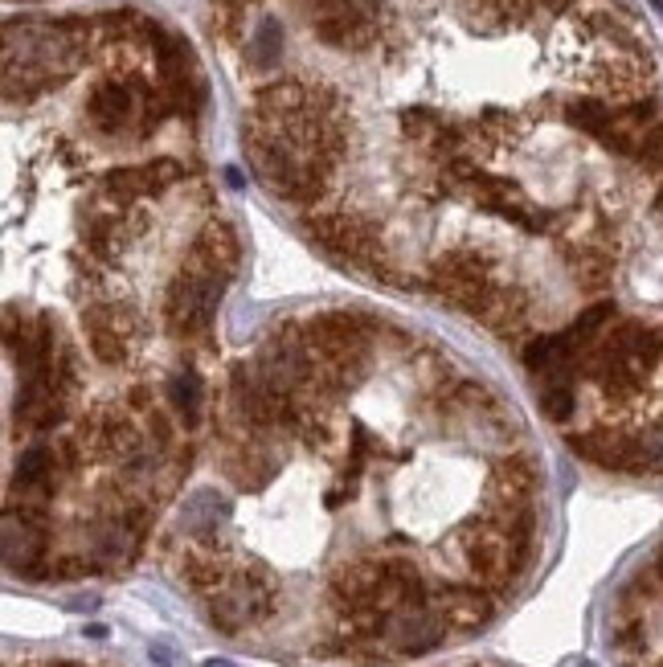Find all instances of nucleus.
<instances>
[{
    "mask_svg": "<svg viewBox=\"0 0 663 667\" xmlns=\"http://www.w3.org/2000/svg\"><path fill=\"white\" fill-rule=\"evenodd\" d=\"M307 230H312L332 254L348 258L352 266H369V271H385L381 258V242L377 234L365 226L361 217H344V213H324V217H307Z\"/></svg>",
    "mask_w": 663,
    "mask_h": 667,
    "instance_id": "nucleus-5",
    "label": "nucleus"
},
{
    "mask_svg": "<svg viewBox=\"0 0 663 667\" xmlns=\"http://www.w3.org/2000/svg\"><path fill=\"white\" fill-rule=\"evenodd\" d=\"M639 156H643V164H651V168H663V123H655L647 136H643V144H639Z\"/></svg>",
    "mask_w": 663,
    "mask_h": 667,
    "instance_id": "nucleus-25",
    "label": "nucleus"
},
{
    "mask_svg": "<svg viewBox=\"0 0 663 667\" xmlns=\"http://www.w3.org/2000/svg\"><path fill=\"white\" fill-rule=\"evenodd\" d=\"M312 29L332 50H365L377 37V13L369 0H316Z\"/></svg>",
    "mask_w": 663,
    "mask_h": 667,
    "instance_id": "nucleus-4",
    "label": "nucleus"
},
{
    "mask_svg": "<svg viewBox=\"0 0 663 667\" xmlns=\"http://www.w3.org/2000/svg\"><path fill=\"white\" fill-rule=\"evenodd\" d=\"M610 320H614V303H610V299H602V303L586 307V311H582V316H578V320H573V324H569L565 340L573 344V352H586L590 344H598V340L606 336Z\"/></svg>",
    "mask_w": 663,
    "mask_h": 667,
    "instance_id": "nucleus-16",
    "label": "nucleus"
},
{
    "mask_svg": "<svg viewBox=\"0 0 663 667\" xmlns=\"http://www.w3.org/2000/svg\"><path fill=\"white\" fill-rule=\"evenodd\" d=\"M271 610V586L262 582V577H234L230 586H221L217 594H213V602H209V618H213V627L217 631H226V635H234V631H242L246 622H254V618H262Z\"/></svg>",
    "mask_w": 663,
    "mask_h": 667,
    "instance_id": "nucleus-7",
    "label": "nucleus"
},
{
    "mask_svg": "<svg viewBox=\"0 0 663 667\" xmlns=\"http://www.w3.org/2000/svg\"><path fill=\"white\" fill-rule=\"evenodd\" d=\"M189 258L213 266V271H221V275H234L238 271V234L226 226V221H209V226L197 234Z\"/></svg>",
    "mask_w": 663,
    "mask_h": 667,
    "instance_id": "nucleus-12",
    "label": "nucleus"
},
{
    "mask_svg": "<svg viewBox=\"0 0 663 667\" xmlns=\"http://www.w3.org/2000/svg\"><path fill=\"white\" fill-rule=\"evenodd\" d=\"M659 577H663V557H659Z\"/></svg>",
    "mask_w": 663,
    "mask_h": 667,
    "instance_id": "nucleus-29",
    "label": "nucleus"
},
{
    "mask_svg": "<svg viewBox=\"0 0 663 667\" xmlns=\"http://www.w3.org/2000/svg\"><path fill=\"white\" fill-rule=\"evenodd\" d=\"M168 393H172L176 414H181V418L193 426V422L201 418V377H197L193 369L176 373V377H172V385H168Z\"/></svg>",
    "mask_w": 663,
    "mask_h": 667,
    "instance_id": "nucleus-20",
    "label": "nucleus"
},
{
    "mask_svg": "<svg viewBox=\"0 0 663 667\" xmlns=\"http://www.w3.org/2000/svg\"><path fill=\"white\" fill-rule=\"evenodd\" d=\"M537 406H541L545 418L565 422L573 410H578V397H573V385H545L541 397H537Z\"/></svg>",
    "mask_w": 663,
    "mask_h": 667,
    "instance_id": "nucleus-21",
    "label": "nucleus"
},
{
    "mask_svg": "<svg viewBox=\"0 0 663 667\" xmlns=\"http://www.w3.org/2000/svg\"><path fill=\"white\" fill-rule=\"evenodd\" d=\"M565 258H569V271H573V279H578L586 291H594V287H606V279H610V254H606V250L578 246V250H569Z\"/></svg>",
    "mask_w": 663,
    "mask_h": 667,
    "instance_id": "nucleus-17",
    "label": "nucleus"
},
{
    "mask_svg": "<svg viewBox=\"0 0 663 667\" xmlns=\"http://www.w3.org/2000/svg\"><path fill=\"white\" fill-rule=\"evenodd\" d=\"M246 156L254 160L262 181L271 185V193H279L287 201H299V205L324 197L328 176L336 168V164H328V160H320L312 152H303L299 144L283 140L279 131H271L267 123H258V119L246 127Z\"/></svg>",
    "mask_w": 663,
    "mask_h": 667,
    "instance_id": "nucleus-1",
    "label": "nucleus"
},
{
    "mask_svg": "<svg viewBox=\"0 0 663 667\" xmlns=\"http://www.w3.org/2000/svg\"><path fill=\"white\" fill-rule=\"evenodd\" d=\"M86 111H91V123L99 131L115 136V131H123L131 119H144V95H136L127 82H103L91 91Z\"/></svg>",
    "mask_w": 663,
    "mask_h": 667,
    "instance_id": "nucleus-10",
    "label": "nucleus"
},
{
    "mask_svg": "<svg viewBox=\"0 0 663 667\" xmlns=\"http://www.w3.org/2000/svg\"><path fill=\"white\" fill-rule=\"evenodd\" d=\"M569 451L590 459L594 467L606 471H651V455L643 451L639 434H618V430H586V434H569Z\"/></svg>",
    "mask_w": 663,
    "mask_h": 667,
    "instance_id": "nucleus-8",
    "label": "nucleus"
},
{
    "mask_svg": "<svg viewBox=\"0 0 663 667\" xmlns=\"http://www.w3.org/2000/svg\"><path fill=\"white\" fill-rule=\"evenodd\" d=\"M209 667H230V663H209Z\"/></svg>",
    "mask_w": 663,
    "mask_h": 667,
    "instance_id": "nucleus-27",
    "label": "nucleus"
},
{
    "mask_svg": "<svg viewBox=\"0 0 663 667\" xmlns=\"http://www.w3.org/2000/svg\"><path fill=\"white\" fill-rule=\"evenodd\" d=\"M430 287L447 303L471 311V316L479 320V311L492 303V295L500 287L496 283V258L488 250H471V246L451 250L430 266Z\"/></svg>",
    "mask_w": 663,
    "mask_h": 667,
    "instance_id": "nucleus-3",
    "label": "nucleus"
},
{
    "mask_svg": "<svg viewBox=\"0 0 663 667\" xmlns=\"http://www.w3.org/2000/svg\"><path fill=\"white\" fill-rule=\"evenodd\" d=\"M479 320L488 324L496 336H512V332H520L524 328V320H528V295L520 291V287H496V295H492V303L479 311Z\"/></svg>",
    "mask_w": 663,
    "mask_h": 667,
    "instance_id": "nucleus-14",
    "label": "nucleus"
},
{
    "mask_svg": "<svg viewBox=\"0 0 663 667\" xmlns=\"http://www.w3.org/2000/svg\"><path fill=\"white\" fill-rule=\"evenodd\" d=\"M58 463H54V451L46 447H29L21 459H17V483L21 487H50Z\"/></svg>",
    "mask_w": 663,
    "mask_h": 667,
    "instance_id": "nucleus-19",
    "label": "nucleus"
},
{
    "mask_svg": "<svg viewBox=\"0 0 663 667\" xmlns=\"http://www.w3.org/2000/svg\"><path fill=\"white\" fill-rule=\"evenodd\" d=\"M0 545H5V565L13 573H33L41 553H46V528L33 512H9L0 524Z\"/></svg>",
    "mask_w": 663,
    "mask_h": 667,
    "instance_id": "nucleus-9",
    "label": "nucleus"
},
{
    "mask_svg": "<svg viewBox=\"0 0 663 667\" xmlns=\"http://www.w3.org/2000/svg\"><path fill=\"white\" fill-rule=\"evenodd\" d=\"M91 352L99 365H123L127 361V336L111 328H91Z\"/></svg>",
    "mask_w": 663,
    "mask_h": 667,
    "instance_id": "nucleus-23",
    "label": "nucleus"
},
{
    "mask_svg": "<svg viewBox=\"0 0 663 667\" xmlns=\"http://www.w3.org/2000/svg\"><path fill=\"white\" fill-rule=\"evenodd\" d=\"M58 667H78V663H58Z\"/></svg>",
    "mask_w": 663,
    "mask_h": 667,
    "instance_id": "nucleus-28",
    "label": "nucleus"
},
{
    "mask_svg": "<svg viewBox=\"0 0 663 667\" xmlns=\"http://www.w3.org/2000/svg\"><path fill=\"white\" fill-rule=\"evenodd\" d=\"M279 41H283L279 25H275V21H262V25H258V33L250 37V46H254V54H258L254 62H258V66H271V62H275V54H279Z\"/></svg>",
    "mask_w": 663,
    "mask_h": 667,
    "instance_id": "nucleus-24",
    "label": "nucleus"
},
{
    "mask_svg": "<svg viewBox=\"0 0 663 667\" xmlns=\"http://www.w3.org/2000/svg\"><path fill=\"white\" fill-rule=\"evenodd\" d=\"M516 557H524V553L508 537H496V532H483V537H475L467 545V565L475 577H483V582H508L520 565Z\"/></svg>",
    "mask_w": 663,
    "mask_h": 667,
    "instance_id": "nucleus-11",
    "label": "nucleus"
},
{
    "mask_svg": "<svg viewBox=\"0 0 663 667\" xmlns=\"http://www.w3.org/2000/svg\"><path fill=\"white\" fill-rule=\"evenodd\" d=\"M639 442H643V451L651 455V463L659 467V463H663V418L647 422V426H643V434H639Z\"/></svg>",
    "mask_w": 663,
    "mask_h": 667,
    "instance_id": "nucleus-26",
    "label": "nucleus"
},
{
    "mask_svg": "<svg viewBox=\"0 0 663 667\" xmlns=\"http://www.w3.org/2000/svg\"><path fill=\"white\" fill-rule=\"evenodd\" d=\"M226 283L230 275L213 271V266L189 258L181 271H176V279L168 283V295H164V324L172 336H201L213 316H217V303L221 295H226Z\"/></svg>",
    "mask_w": 663,
    "mask_h": 667,
    "instance_id": "nucleus-2",
    "label": "nucleus"
},
{
    "mask_svg": "<svg viewBox=\"0 0 663 667\" xmlns=\"http://www.w3.org/2000/svg\"><path fill=\"white\" fill-rule=\"evenodd\" d=\"M565 115H569V123L573 127H582V131H590V136H606V127H610V119H614V107H606L602 99H573L569 107H565Z\"/></svg>",
    "mask_w": 663,
    "mask_h": 667,
    "instance_id": "nucleus-18",
    "label": "nucleus"
},
{
    "mask_svg": "<svg viewBox=\"0 0 663 667\" xmlns=\"http://www.w3.org/2000/svg\"><path fill=\"white\" fill-rule=\"evenodd\" d=\"M442 618L463 631H475L492 618V598L471 586H451V590H442Z\"/></svg>",
    "mask_w": 663,
    "mask_h": 667,
    "instance_id": "nucleus-13",
    "label": "nucleus"
},
{
    "mask_svg": "<svg viewBox=\"0 0 663 667\" xmlns=\"http://www.w3.org/2000/svg\"><path fill=\"white\" fill-rule=\"evenodd\" d=\"M185 577H189L197 590L226 586V569H221V561H217V557H201V553H193V557L185 561Z\"/></svg>",
    "mask_w": 663,
    "mask_h": 667,
    "instance_id": "nucleus-22",
    "label": "nucleus"
},
{
    "mask_svg": "<svg viewBox=\"0 0 663 667\" xmlns=\"http://www.w3.org/2000/svg\"><path fill=\"white\" fill-rule=\"evenodd\" d=\"M496 487H500L504 500L524 504L528 496L537 492V467H533V459H524V455L500 459V467H496Z\"/></svg>",
    "mask_w": 663,
    "mask_h": 667,
    "instance_id": "nucleus-15",
    "label": "nucleus"
},
{
    "mask_svg": "<svg viewBox=\"0 0 663 667\" xmlns=\"http://www.w3.org/2000/svg\"><path fill=\"white\" fill-rule=\"evenodd\" d=\"M381 635H385L393 655H422V651L442 643V635H447V618H442V610H430L426 602L397 606V610L385 614Z\"/></svg>",
    "mask_w": 663,
    "mask_h": 667,
    "instance_id": "nucleus-6",
    "label": "nucleus"
}]
</instances>
